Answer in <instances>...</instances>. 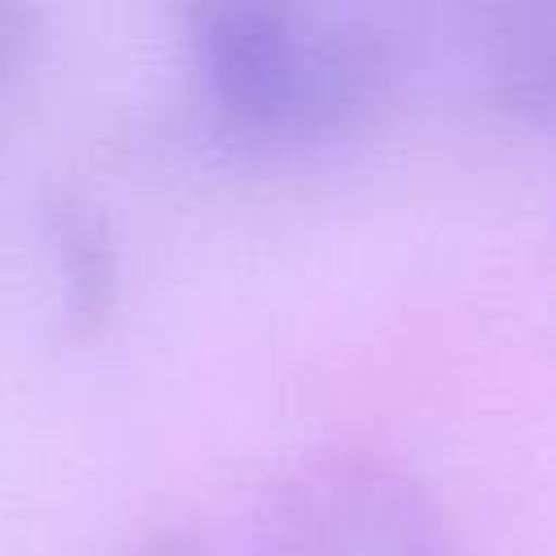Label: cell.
<instances>
[{
	"mask_svg": "<svg viewBox=\"0 0 556 556\" xmlns=\"http://www.w3.org/2000/svg\"><path fill=\"white\" fill-rule=\"evenodd\" d=\"M195 96L243 143H313L369 122L404 74L400 30L365 9L200 0L182 13Z\"/></svg>",
	"mask_w": 556,
	"mask_h": 556,
	"instance_id": "obj_1",
	"label": "cell"
},
{
	"mask_svg": "<svg viewBox=\"0 0 556 556\" xmlns=\"http://www.w3.org/2000/svg\"><path fill=\"white\" fill-rule=\"evenodd\" d=\"M252 556H460L439 495L374 447H317L274 473Z\"/></svg>",
	"mask_w": 556,
	"mask_h": 556,
	"instance_id": "obj_2",
	"label": "cell"
},
{
	"mask_svg": "<svg viewBox=\"0 0 556 556\" xmlns=\"http://www.w3.org/2000/svg\"><path fill=\"white\" fill-rule=\"evenodd\" d=\"M39 235L52 256L56 313L65 334H96L113 317L122 295V256L109 213L74 187H48L39 195Z\"/></svg>",
	"mask_w": 556,
	"mask_h": 556,
	"instance_id": "obj_3",
	"label": "cell"
},
{
	"mask_svg": "<svg viewBox=\"0 0 556 556\" xmlns=\"http://www.w3.org/2000/svg\"><path fill=\"white\" fill-rule=\"evenodd\" d=\"M473 65L491 109L543 126L556 91V4L504 0L478 9Z\"/></svg>",
	"mask_w": 556,
	"mask_h": 556,
	"instance_id": "obj_4",
	"label": "cell"
},
{
	"mask_svg": "<svg viewBox=\"0 0 556 556\" xmlns=\"http://www.w3.org/2000/svg\"><path fill=\"white\" fill-rule=\"evenodd\" d=\"M35 43H39V9L0 0V104L13 91V83L22 78Z\"/></svg>",
	"mask_w": 556,
	"mask_h": 556,
	"instance_id": "obj_5",
	"label": "cell"
}]
</instances>
